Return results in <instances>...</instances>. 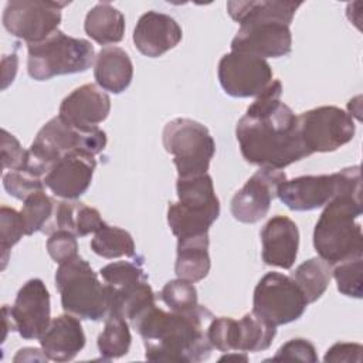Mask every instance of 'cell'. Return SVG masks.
Wrapping results in <instances>:
<instances>
[{"label": "cell", "instance_id": "obj_27", "mask_svg": "<svg viewBox=\"0 0 363 363\" xmlns=\"http://www.w3.org/2000/svg\"><path fill=\"white\" fill-rule=\"evenodd\" d=\"M130 343L132 335L128 320L119 315H109L96 342L101 357L105 360L122 357L129 352Z\"/></svg>", "mask_w": 363, "mask_h": 363}, {"label": "cell", "instance_id": "obj_25", "mask_svg": "<svg viewBox=\"0 0 363 363\" xmlns=\"http://www.w3.org/2000/svg\"><path fill=\"white\" fill-rule=\"evenodd\" d=\"M106 223L102 220L99 211L81 201L65 200L55 206L54 225L55 230L71 231L75 237H85L96 233Z\"/></svg>", "mask_w": 363, "mask_h": 363}, {"label": "cell", "instance_id": "obj_14", "mask_svg": "<svg viewBox=\"0 0 363 363\" xmlns=\"http://www.w3.org/2000/svg\"><path fill=\"white\" fill-rule=\"evenodd\" d=\"M3 315L7 318L23 339H38L51 323L50 292L45 284L33 278L18 289L13 306H3Z\"/></svg>", "mask_w": 363, "mask_h": 363}, {"label": "cell", "instance_id": "obj_1", "mask_svg": "<svg viewBox=\"0 0 363 363\" xmlns=\"http://www.w3.org/2000/svg\"><path fill=\"white\" fill-rule=\"evenodd\" d=\"M281 94L282 84L274 79L237 123L240 152L251 164L281 170L311 155L301 139L298 116Z\"/></svg>", "mask_w": 363, "mask_h": 363}, {"label": "cell", "instance_id": "obj_31", "mask_svg": "<svg viewBox=\"0 0 363 363\" xmlns=\"http://www.w3.org/2000/svg\"><path fill=\"white\" fill-rule=\"evenodd\" d=\"M162 301L174 312H190L199 306L197 289L186 279H172L162 288Z\"/></svg>", "mask_w": 363, "mask_h": 363}, {"label": "cell", "instance_id": "obj_39", "mask_svg": "<svg viewBox=\"0 0 363 363\" xmlns=\"http://www.w3.org/2000/svg\"><path fill=\"white\" fill-rule=\"evenodd\" d=\"M271 360H299V362H318V354L315 346L308 340L302 337L291 339L286 343H284L275 353Z\"/></svg>", "mask_w": 363, "mask_h": 363}, {"label": "cell", "instance_id": "obj_33", "mask_svg": "<svg viewBox=\"0 0 363 363\" xmlns=\"http://www.w3.org/2000/svg\"><path fill=\"white\" fill-rule=\"evenodd\" d=\"M99 275L104 282L115 291L146 279V274L142 269L140 262L130 261L111 262L99 269Z\"/></svg>", "mask_w": 363, "mask_h": 363}, {"label": "cell", "instance_id": "obj_37", "mask_svg": "<svg viewBox=\"0 0 363 363\" xmlns=\"http://www.w3.org/2000/svg\"><path fill=\"white\" fill-rule=\"evenodd\" d=\"M47 251L57 264L69 261L78 255L77 237L71 231L55 230L47 240Z\"/></svg>", "mask_w": 363, "mask_h": 363}, {"label": "cell", "instance_id": "obj_21", "mask_svg": "<svg viewBox=\"0 0 363 363\" xmlns=\"http://www.w3.org/2000/svg\"><path fill=\"white\" fill-rule=\"evenodd\" d=\"M85 333L75 315L65 313L54 318L40 337L43 353L52 362H69L85 346Z\"/></svg>", "mask_w": 363, "mask_h": 363}, {"label": "cell", "instance_id": "obj_13", "mask_svg": "<svg viewBox=\"0 0 363 363\" xmlns=\"http://www.w3.org/2000/svg\"><path fill=\"white\" fill-rule=\"evenodd\" d=\"M217 74L224 92L234 98H257L274 81L267 60L237 51L221 57Z\"/></svg>", "mask_w": 363, "mask_h": 363}, {"label": "cell", "instance_id": "obj_29", "mask_svg": "<svg viewBox=\"0 0 363 363\" xmlns=\"http://www.w3.org/2000/svg\"><path fill=\"white\" fill-rule=\"evenodd\" d=\"M91 250L96 255L108 259L135 257V241L126 230L105 224L94 234Z\"/></svg>", "mask_w": 363, "mask_h": 363}, {"label": "cell", "instance_id": "obj_36", "mask_svg": "<svg viewBox=\"0 0 363 363\" xmlns=\"http://www.w3.org/2000/svg\"><path fill=\"white\" fill-rule=\"evenodd\" d=\"M4 190L18 199L26 200L30 194L44 190V180L24 170H10L3 174Z\"/></svg>", "mask_w": 363, "mask_h": 363}, {"label": "cell", "instance_id": "obj_19", "mask_svg": "<svg viewBox=\"0 0 363 363\" xmlns=\"http://www.w3.org/2000/svg\"><path fill=\"white\" fill-rule=\"evenodd\" d=\"M182 37V27L173 17L153 10L142 14L133 30L135 47L149 58L160 57L174 48Z\"/></svg>", "mask_w": 363, "mask_h": 363}, {"label": "cell", "instance_id": "obj_5", "mask_svg": "<svg viewBox=\"0 0 363 363\" xmlns=\"http://www.w3.org/2000/svg\"><path fill=\"white\" fill-rule=\"evenodd\" d=\"M106 140V133L98 126L81 129L55 116L38 130L30 149H27V162L21 170L44 179L51 166L64 155L84 150L95 156L105 149Z\"/></svg>", "mask_w": 363, "mask_h": 363}, {"label": "cell", "instance_id": "obj_12", "mask_svg": "<svg viewBox=\"0 0 363 363\" xmlns=\"http://www.w3.org/2000/svg\"><path fill=\"white\" fill-rule=\"evenodd\" d=\"M67 1L11 0L3 11V26L14 37L30 44L40 43L58 30Z\"/></svg>", "mask_w": 363, "mask_h": 363}, {"label": "cell", "instance_id": "obj_32", "mask_svg": "<svg viewBox=\"0 0 363 363\" xmlns=\"http://www.w3.org/2000/svg\"><path fill=\"white\" fill-rule=\"evenodd\" d=\"M332 277L336 281L337 291L346 296L360 299L363 295V259L353 258L335 267Z\"/></svg>", "mask_w": 363, "mask_h": 363}, {"label": "cell", "instance_id": "obj_10", "mask_svg": "<svg viewBox=\"0 0 363 363\" xmlns=\"http://www.w3.org/2000/svg\"><path fill=\"white\" fill-rule=\"evenodd\" d=\"M308 305L295 281L279 272L265 274L254 289L252 312L274 326L299 319Z\"/></svg>", "mask_w": 363, "mask_h": 363}, {"label": "cell", "instance_id": "obj_18", "mask_svg": "<svg viewBox=\"0 0 363 363\" xmlns=\"http://www.w3.org/2000/svg\"><path fill=\"white\" fill-rule=\"evenodd\" d=\"M111 112L108 94L95 84H85L67 95L58 111V116L65 122L81 128H96Z\"/></svg>", "mask_w": 363, "mask_h": 363}, {"label": "cell", "instance_id": "obj_22", "mask_svg": "<svg viewBox=\"0 0 363 363\" xmlns=\"http://www.w3.org/2000/svg\"><path fill=\"white\" fill-rule=\"evenodd\" d=\"M94 77L96 85L112 94L123 92L132 82L133 64L130 57L121 47L102 48L94 62Z\"/></svg>", "mask_w": 363, "mask_h": 363}, {"label": "cell", "instance_id": "obj_30", "mask_svg": "<svg viewBox=\"0 0 363 363\" xmlns=\"http://www.w3.org/2000/svg\"><path fill=\"white\" fill-rule=\"evenodd\" d=\"M54 200L43 191H37L30 194L26 200H23V208L20 211L26 235H33L37 231H44V227L54 217L55 213Z\"/></svg>", "mask_w": 363, "mask_h": 363}, {"label": "cell", "instance_id": "obj_23", "mask_svg": "<svg viewBox=\"0 0 363 363\" xmlns=\"http://www.w3.org/2000/svg\"><path fill=\"white\" fill-rule=\"evenodd\" d=\"M210 267L208 234L177 240V257L174 264L177 278L193 284L199 282L208 275Z\"/></svg>", "mask_w": 363, "mask_h": 363}, {"label": "cell", "instance_id": "obj_11", "mask_svg": "<svg viewBox=\"0 0 363 363\" xmlns=\"http://www.w3.org/2000/svg\"><path fill=\"white\" fill-rule=\"evenodd\" d=\"M299 133L309 153L333 152L354 136L353 118L337 106H318L298 116Z\"/></svg>", "mask_w": 363, "mask_h": 363}, {"label": "cell", "instance_id": "obj_40", "mask_svg": "<svg viewBox=\"0 0 363 363\" xmlns=\"http://www.w3.org/2000/svg\"><path fill=\"white\" fill-rule=\"evenodd\" d=\"M362 352H363V347L359 343L339 342L328 349L323 360L325 362H347V363L356 362V363H360Z\"/></svg>", "mask_w": 363, "mask_h": 363}, {"label": "cell", "instance_id": "obj_3", "mask_svg": "<svg viewBox=\"0 0 363 363\" xmlns=\"http://www.w3.org/2000/svg\"><path fill=\"white\" fill-rule=\"evenodd\" d=\"M342 170V187L325 204L313 230L315 251L329 265H337L363 255L362 227L356 223L363 211L360 167L350 166Z\"/></svg>", "mask_w": 363, "mask_h": 363}, {"label": "cell", "instance_id": "obj_7", "mask_svg": "<svg viewBox=\"0 0 363 363\" xmlns=\"http://www.w3.org/2000/svg\"><path fill=\"white\" fill-rule=\"evenodd\" d=\"M179 201L167 207V224L177 240L208 234L220 216V200L216 196L208 173L177 177Z\"/></svg>", "mask_w": 363, "mask_h": 363}, {"label": "cell", "instance_id": "obj_42", "mask_svg": "<svg viewBox=\"0 0 363 363\" xmlns=\"http://www.w3.org/2000/svg\"><path fill=\"white\" fill-rule=\"evenodd\" d=\"M224 360H242V362H248V356H247V352L231 350V352H225V354L220 357V362H224Z\"/></svg>", "mask_w": 363, "mask_h": 363}, {"label": "cell", "instance_id": "obj_2", "mask_svg": "<svg viewBox=\"0 0 363 363\" xmlns=\"http://www.w3.org/2000/svg\"><path fill=\"white\" fill-rule=\"evenodd\" d=\"M213 318L201 305L190 312H166L155 303L130 323L143 339L147 360L190 363L210 357L213 346L203 328Z\"/></svg>", "mask_w": 363, "mask_h": 363}, {"label": "cell", "instance_id": "obj_24", "mask_svg": "<svg viewBox=\"0 0 363 363\" xmlns=\"http://www.w3.org/2000/svg\"><path fill=\"white\" fill-rule=\"evenodd\" d=\"M84 30L101 45L116 44L125 34V16L111 3H98L86 13Z\"/></svg>", "mask_w": 363, "mask_h": 363}, {"label": "cell", "instance_id": "obj_8", "mask_svg": "<svg viewBox=\"0 0 363 363\" xmlns=\"http://www.w3.org/2000/svg\"><path fill=\"white\" fill-rule=\"evenodd\" d=\"M27 71L35 81L84 72L95 62L94 45L57 30L45 40L27 47Z\"/></svg>", "mask_w": 363, "mask_h": 363}, {"label": "cell", "instance_id": "obj_26", "mask_svg": "<svg viewBox=\"0 0 363 363\" xmlns=\"http://www.w3.org/2000/svg\"><path fill=\"white\" fill-rule=\"evenodd\" d=\"M291 278L303 292L306 302L312 303L328 289L332 279V269L322 258H309L298 265Z\"/></svg>", "mask_w": 363, "mask_h": 363}, {"label": "cell", "instance_id": "obj_20", "mask_svg": "<svg viewBox=\"0 0 363 363\" xmlns=\"http://www.w3.org/2000/svg\"><path fill=\"white\" fill-rule=\"evenodd\" d=\"M262 261L284 269L292 268L298 257L299 230L286 216H274L261 230Z\"/></svg>", "mask_w": 363, "mask_h": 363}, {"label": "cell", "instance_id": "obj_28", "mask_svg": "<svg viewBox=\"0 0 363 363\" xmlns=\"http://www.w3.org/2000/svg\"><path fill=\"white\" fill-rule=\"evenodd\" d=\"M238 352L267 350L275 335L277 326L268 323L254 312L245 313L238 320Z\"/></svg>", "mask_w": 363, "mask_h": 363}, {"label": "cell", "instance_id": "obj_4", "mask_svg": "<svg viewBox=\"0 0 363 363\" xmlns=\"http://www.w3.org/2000/svg\"><path fill=\"white\" fill-rule=\"evenodd\" d=\"M301 1H228L230 17L240 24L231 51L259 58L285 57L292 50L289 26Z\"/></svg>", "mask_w": 363, "mask_h": 363}, {"label": "cell", "instance_id": "obj_35", "mask_svg": "<svg viewBox=\"0 0 363 363\" xmlns=\"http://www.w3.org/2000/svg\"><path fill=\"white\" fill-rule=\"evenodd\" d=\"M238 320L230 316H218L210 320L206 330L207 339L213 347L220 352H238Z\"/></svg>", "mask_w": 363, "mask_h": 363}, {"label": "cell", "instance_id": "obj_16", "mask_svg": "<svg viewBox=\"0 0 363 363\" xmlns=\"http://www.w3.org/2000/svg\"><path fill=\"white\" fill-rule=\"evenodd\" d=\"M95 167L94 155L84 150H72L55 162L43 180L54 196L77 200L91 186Z\"/></svg>", "mask_w": 363, "mask_h": 363}, {"label": "cell", "instance_id": "obj_9", "mask_svg": "<svg viewBox=\"0 0 363 363\" xmlns=\"http://www.w3.org/2000/svg\"><path fill=\"white\" fill-rule=\"evenodd\" d=\"M162 140L164 150L173 156L177 177L207 173L216 142L204 125L189 118H176L164 125Z\"/></svg>", "mask_w": 363, "mask_h": 363}, {"label": "cell", "instance_id": "obj_17", "mask_svg": "<svg viewBox=\"0 0 363 363\" xmlns=\"http://www.w3.org/2000/svg\"><path fill=\"white\" fill-rule=\"evenodd\" d=\"M342 186V170L332 174H309L285 180L277 190V197L295 211H311L323 207Z\"/></svg>", "mask_w": 363, "mask_h": 363}, {"label": "cell", "instance_id": "obj_6", "mask_svg": "<svg viewBox=\"0 0 363 363\" xmlns=\"http://www.w3.org/2000/svg\"><path fill=\"white\" fill-rule=\"evenodd\" d=\"M55 286L67 313L95 322L105 320L109 316L112 291L98 279L92 267L79 255L58 264Z\"/></svg>", "mask_w": 363, "mask_h": 363}, {"label": "cell", "instance_id": "obj_41", "mask_svg": "<svg viewBox=\"0 0 363 363\" xmlns=\"http://www.w3.org/2000/svg\"><path fill=\"white\" fill-rule=\"evenodd\" d=\"M3 69H1V75H3V85L1 88L6 89L14 79L16 72H17V65H18V58L16 54L11 55H4L3 61H1Z\"/></svg>", "mask_w": 363, "mask_h": 363}, {"label": "cell", "instance_id": "obj_34", "mask_svg": "<svg viewBox=\"0 0 363 363\" xmlns=\"http://www.w3.org/2000/svg\"><path fill=\"white\" fill-rule=\"evenodd\" d=\"M26 235L21 214L14 208L1 206L0 208V250H1V268H6L10 250Z\"/></svg>", "mask_w": 363, "mask_h": 363}, {"label": "cell", "instance_id": "obj_38", "mask_svg": "<svg viewBox=\"0 0 363 363\" xmlns=\"http://www.w3.org/2000/svg\"><path fill=\"white\" fill-rule=\"evenodd\" d=\"M28 150L23 149L17 138L1 129V167L21 170L26 166Z\"/></svg>", "mask_w": 363, "mask_h": 363}, {"label": "cell", "instance_id": "obj_15", "mask_svg": "<svg viewBox=\"0 0 363 363\" xmlns=\"http://www.w3.org/2000/svg\"><path fill=\"white\" fill-rule=\"evenodd\" d=\"M286 180V174L278 169L259 167L231 199L233 217L244 224L261 221L269 211L277 190Z\"/></svg>", "mask_w": 363, "mask_h": 363}]
</instances>
